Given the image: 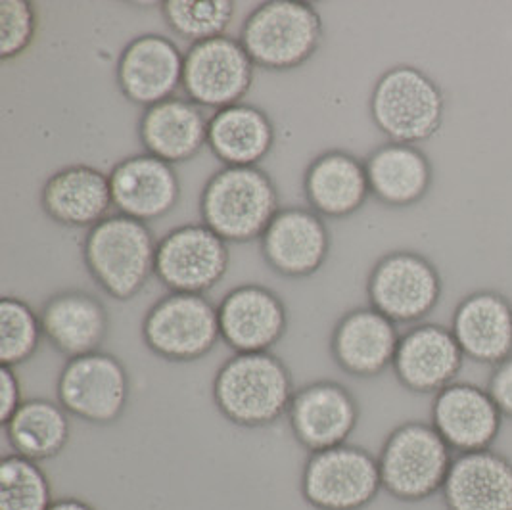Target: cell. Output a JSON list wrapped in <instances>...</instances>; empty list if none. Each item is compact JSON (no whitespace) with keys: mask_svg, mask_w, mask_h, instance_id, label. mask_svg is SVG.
Returning a JSON list of instances; mask_svg holds the SVG:
<instances>
[{"mask_svg":"<svg viewBox=\"0 0 512 510\" xmlns=\"http://www.w3.org/2000/svg\"><path fill=\"white\" fill-rule=\"evenodd\" d=\"M142 340L165 361L204 359L221 340L217 307L202 294L169 292L148 309L142 321Z\"/></svg>","mask_w":512,"mask_h":510,"instance_id":"8","label":"cell"},{"mask_svg":"<svg viewBox=\"0 0 512 510\" xmlns=\"http://www.w3.org/2000/svg\"><path fill=\"white\" fill-rule=\"evenodd\" d=\"M451 332L465 357L497 365L512 355V305L493 290L466 296L453 313Z\"/></svg>","mask_w":512,"mask_h":510,"instance_id":"24","label":"cell"},{"mask_svg":"<svg viewBox=\"0 0 512 510\" xmlns=\"http://www.w3.org/2000/svg\"><path fill=\"white\" fill-rule=\"evenodd\" d=\"M303 194L321 217H350L371 194L367 165L346 150L323 152L305 169Z\"/></svg>","mask_w":512,"mask_h":510,"instance_id":"23","label":"cell"},{"mask_svg":"<svg viewBox=\"0 0 512 510\" xmlns=\"http://www.w3.org/2000/svg\"><path fill=\"white\" fill-rule=\"evenodd\" d=\"M217 411L242 428H265L288 415L296 394L288 367L277 355L234 353L213 378Z\"/></svg>","mask_w":512,"mask_h":510,"instance_id":"1","label":"cell"},{"mask_svg":"<svg viewBox=\"0 0 512 510\" xmlns=\"http://www.w3.org/2000/svg\"><path fill=\"white\" fill-rule=\"evenodd\" d=\"M488 392L503 417L512 418V355L495 365L489 378Z\"/></svg>","mask_w":512,"mask_h":510,"instance_id":"34","label":"cell"},{"mask_svg":"<svg viewBox=\"0 0 512 510\" xmlns=\"http://www.w3.org/2000/svg\"><path fill=\"white\" fill-rule=\"evenodd\" d=\"M451 463V447L432 424L405 422L382 445V489L399 501H424L443 489Z\"/></svg>","mask_w":512,"mask_h":510,"instance_id":"6","label":"cell"},{"mask_svg":"<svg viewBox=\"0 0 512 510\" xmlns=\"http://www.w3.org/2000/svg\"><path fill=\"white\" fill-rule=\"evenodd\" d=\"M56 394L71 417L110 426L127 409L131 380L116 355L94 351L66 361L58 374Z\"/></svg>","mask_w":512,"mask_h":510,"instance_id":"9","label":"cell"},{"mask_svg":"<svg viewBox=\"0 0 512 510\" xmlns=\"http://www.w3.org/2000/svg\"><path fill=\"white\" fill-rule=\"evenodd\" d=\"M39 317L48 344L68 359L100 351L110 332L106 305L85 290L52 294Z\"/></svg>","mask_w":512,"mask_h":510,"instance_id":"22","label":"cell"},{"mask_svg":"<svg viewBox=\"0 0 512 510\" xmlns=\"http://www.w3.org/2000/svg\"><path fill=\"white\" fill-rule=\"evenodd\" d=\"M208 123L202 106L190 98H169L144 108L139 121V139L146 154L163 162L192 160L208 144Z\"/></svg>","mask_w":512,"mask_h":510,"instance_id":"26","label":"cell"},{"mask_svg":"<svg viewBox=\"0 0 512 510\" xmlns=\"http://www.w3.org/2000/svg\"><path fill=\"white\" fill-rule=\"evenodd\" d=\"M374 198L388 208H411L424 200L434 167L415 144L386 142L365 160Z\"/></svg>","mask_w":512,"mask_h":510,"instance_id":"27","label":"cell"},{"mask_svg":"<svg viewBox=\"0 0 512 510\" xmlns=\"http://www.w3.org/2000/svg\"><path fill=\"white\" fill-rule=\"evenodd\" d=\"M279 211V190L259 165L219 169L200 196L204 225L227 242L261 238Z\"/></svg>","mask_w":512,"mask_h":510,"instance_id":"3","label":"cell"},{"mask_svg":"<svg viewBox=\"0 0 512 510\" xmlns=\"http://www.w3.org/2000/svg\"><path fill=\"white\" fill-rule=\"evenodd\" d=\"M399 332L394 321L374 307L348 311L332 330L330 353L334 363L355 378H374L394 365Z\"/></svg>","mask_w":512,"mask_h":510,"instance_id":"18","label":"cell"},{"mask_svg":"<svg viewBox=\"0 0 512 510\" xmlns=\"http://www.w3.org/2000/svg\"><path fill=\"white\" fill-rule=\"evenodd\" d=\"M442 491L449 510H512V463L491 449L461 453Z\"/></svg>","mask_w":512,"mask_h":510,"instance_id":"25","label":"cell"},{"mask_svg":"<svg viewBox=\"0 0 512 510\" xmlns=\"http://www.w3.org/2000/svg\"><path fill=\"white\" fill-rule=\"evenodd\" d=\"M259 240L265 263L286 279L315 275L330 252V232L313 209H280Z\"/></svg>","mask_w":512,"mask_h":510,"instance_id":"16","label":"cell"},{"mask_svg":"<svg viewBox=\"0 0 512 510\" xmlns=\"http://www.w3.org/2000/svg\"><path fill=\"white\" fill-rule=\"evenodd\" d=\"M37 10L27 0H0V60L20 58L37 37Z\"/></svg>","mask_w":512,"mask_h":510,"instance_id":"33","label":"cell"},{"mask_svg":"<svg viewBox=\"0 0 512 510\" xmlns=\"http://www.w3.org/2000/svg\"><path fill=\"white\" fill-rule=\"evenodd\" d=\"M4 436L16 455L35 463L58 457L70 441V413L43 397L27 399L4 424Z\"/></svg>","mask_w":512,"mask_h":510,"instance_id":"29","label":"cell"},{"mask_svg":"<svg viewBox=\"0 0 512 510\" xmlns=\"http://www.w3.org/2000/svg\"><path fill=\"white\" fill-rule=\"evenodd\" d=\"M503 422V413L488 390L453 382L434 397L432 426L451 449L461 453L489 449Z\"/></svg>","mask_w":512,"mask_h":510,"instance_id":"19","label":"cell"},{"mask_svg":"<svg viewBox=\"0 0 512 510\" xmlns=\"http://www.w3.org/2000/svg\"><path fill=\"white\" fill-rule=\"evenodd\" d=\"M234 8L231 0H165L162 16L171 31L194 45L225 35Z\"/></svg>","mask_w":512,"mask_h":510,"instance_id":"31","label":"cell"},{"mask_svg":"<svg viewBox=\"0 0 512 510\" xmlns=\"http://www.w3.org/2000/svg\"><path fill=\"white\" fill-rule=\"evenodd\" d=\"M300 487L315 510H363L382 489L378 459L350 443L309 453Z\"/></svg>","mask_w":512,"mask_h":510,"instance_id":"7","label":"cell"},{"mask_svg":"<svg viewBox=\"0 0 512 510\" xmlns=\"http://www.w3.org/2000/svg\"><path fill=\"white\" fill-rule=\"evenodd\" d=\"M229 242L204 223L167 232L158 242L156 277L169 292L202 294L227 275Z\"/></svg>","mask_w":512,"mask_h":510,"instance_id":"11","label":"cell"},{"mask_svg":"<svg viewBox=\"0 0 512 510\" xmlns=\"http://www.w3.org/2000/svg\"><path fill=\"white\" fill-rule=\"evenodd\" d=\"M24 403L22 399V386L20 378L14 372L12 367H0V424H4L8 418L12 417L20 405Z\"/></svg>","mask_w":512,"mask_h":510,"instance_id":"35","label":"cell"},{"mask_svg":"<svg viewBox=\"0 0 512 510\" xmlns=\"http://www.w3.org/2000/svg\"><path fill=\"white\" fill-rule=\"evenodd\" d=\"M114 208L142 223L162 219L177 206L181 183L171 163L150 154L125 158L110 171Z\"/></svg>","mask_w":512,"mask_h":510,"instance_id":"20","label":"cell"},{"mask_svg":"<svg viewBox=\"0 0 512 510\" xmlns=\"http://www.w3.org/2000/svg\"><path fill=\"white\" fill-rule=\"evenodd\" d=\"M48 510H96L93 505H89L87 501L83 499H77V497H64V499H58L52 503V507Z\"/></svg>","mask_w":512,"mask_h":510,"instance_id":"36","label":"cell"},{"mask_svg":"<svg viewBox=\"0 0 512 510\" xmlns=\"http://www.w3.org/2000/svg\"><path fill=\"white\" fill-rule=\"evenodd\" d=\"M369 108L374 125L388 139L417 146L442 129L445 96L428 73L399 64L378 77Z\"/></svg>","mask_w":512,"mask_h":510,"instance_id":"5","label":"cell"},{"mask_svg":"<svg viewBox=\"0 0 512 510\" xmlns=\"http://www.w3.org/2000/svg\"><path fill=\"white\" fill-rule=\"evenodd\" d=\"M45 338L39 313L24 300L4 296L0 300V363L18 367L27 363Z\"/></svg>","mask_w":512,"mask_h":510,"instance_id":"32","label":"cell"},{"mask_svg":"<svg viewBox=\"0 0 512 510\" xmlns=\"http://www.w3.org/2000/svg\"><path fill=\"white\" fill-rule=\"evenodd\" d=\"M286 417L294 440L317 453L348 443L359 422V403L344 384L317 380L296 390Z\"/></svg>","mask_w":512,"mask_h":510,"instance_id":"13","label":"cell"},{"mask_svg":"<svg viewBox=\"0 0 512 510\" xmlns=\"http://www.w3.org/2000/svg\"><path fill=\"white\" fill-rule=\"evenodd\" d=\"M221 340L234 353H263L277 346L288 328L279 294L261 284L236 286L217 305Z\"/></svg>","mask_w":512,"mask_h":510,"instance_id":"15","label":"cell"},{"mask_svg":"<svg viewBox=\"0 0 512 510\" xmlns=\"http://www.w3.org/2000/svg\"><path fill=\"white\" fill-rule=\"evenodd\" d=\"M185 54L165 35L144 33L135 37L117 60V85L121 94L144 108L173 98L183 85Z\"/></svg>","mask_w":512,"mask_h":510,"instance_id":"14","label":"cell"},{"mask_svg":"<svg viewBox=\"0 0 512 510\" xmlns=\"http://www.w3.org/2000/svg\"><path fill=\"white\" fill-rule=\"evenodd\" d=\"M254 68L242 43L221 35L188 48L183 87L192 102L217 112L242 102L252 89Z\"/></svg>","mask_w":512,"mask_h":510,"instance_id":"12","label":"cell"},{"mask_svg":"<svg viewBox=\"0 0 512 510\" xmlns=\"http://www.w3.org/2000/svg\"><path fill=\"white\" fill-rule=\"evenodd\" d=\"M41 208L62 227L93 229L114 208L110 175L85 163L62 167L41 188Z\"/></svg>","mask_w":512,"mask_h":510,"instance_id":"21","label":"cell"},{"mask_svg":"<svg viewBox=\"0 0 512 510\" xmlns=\"http://www.w3.org/2000/svg\"><path fill=\"white\" fill-rule=\"evenodd\" d=\"M52 487L39 463L22 455H6L0 461V510H48Z\"/></svg>","mask_w":512,"mask_h":510,"instance_id":"30","label":"cell"},{"mask_svg":"<svg viewBox=\"0 0 512 510\" xmlns=\"http://www.w3.org/2000/svg\"><path fill=\"white\" fill-rule=\"evenodd\" d=\"M252 62L269 71L296 70L323 43V20L311 2H261L240 29V39Z\"/></svg>","mask_w":512,"mask_h":510,"instance_id":"4","label":"cell"},{"mask_svg":"<svg viewBox=\"0 0 512 510\" xmlns=\"http://www.w3.org/2000/svg\"><path fill=\"white\" fill-rule=\"evenodd\" d=\"M158 242L148 223L108 215L89 229L83 259L94 282L114 300L129 302L156 275Z\"/></svg>","mask_w":512,"mask_h":510,"instance_id":"2","label":"cell"},{"mask_svg":"<svg viewBox=\"0 0 512 510\" xmlns=\"http://www.w3.org/2000/svg\"><path fill=\"white\" fill-rule=\"evenodd\" d=\"M463 363L465 353L451 328L420 325L401 336L392 367L405 390L438 394L453 384Z\"/></svg>","mask_w":512,"mask_h":510,"instance_id":"17","label":"cell"},{"mask_svg":"<svg viewBox=\"0 0 512 510\" xmlns=\"http://www.w3.org/2000/svg\"><path fill=\"white\" fill-rule=\"evenodd\" d=\"M371 307L394 323H417L442 298V277L436 265L411 250H397L374 263L367 280Z\"/></svg>","mask_w":512,"mask_h":510,"instance_id":"10","label":"cell"},{"mask_svg":"<svg viewBox=\"0 0 512 510\" xmlns=\"http://www.w3.org/2000/svg\"><path fill=\"white\" fill-rule=\"evenodd\" d=\"M273 119L254 104L217 110L208 123V146L225 167H256L275 146Z\"/></svg>","mask_w":512,"mask_h":510,"instance_id":"28","label":"cell"}]
</instances>
